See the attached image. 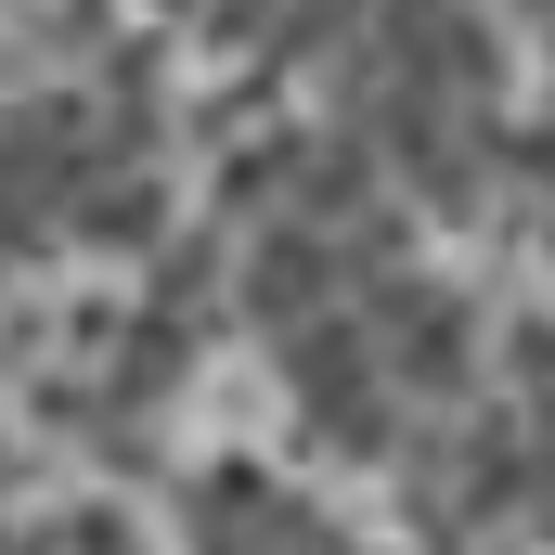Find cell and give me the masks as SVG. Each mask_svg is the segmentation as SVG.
Returning <instances> with one entry per match:
<instances>
[{
	"label": "cell",
	"instance_id": "cell-2",
	"mask_svg": "<svg viewBox=\"0 0 555 555\" xmlns=\"http://www.w3.org/2000/svg\"><path fill=\"white\" fill-rule=\"evenodd\" d=\"M491 349H504V388H517V401H555V310L491 323Z\"/></svg>",
	"mask_w": 555,
	"mask_h": 555
},
{
	"label": "cell",
	"instance_id": "cell-1",
	"mask_svg": "<svg viewBox=\"0 0 555 555\" xmlns=\"http://www.w3.org/2000/svg\"><path fill=\"white\" fill-rule=\"evenodd\" d=\"M168 530H194V543H233V530H284V543H310V530H336V504L284 491L272 452H194V478L168 491Z\"/></svg>",
	"mask_w": 555,
	"mask_h": 555
}]
</instances>
